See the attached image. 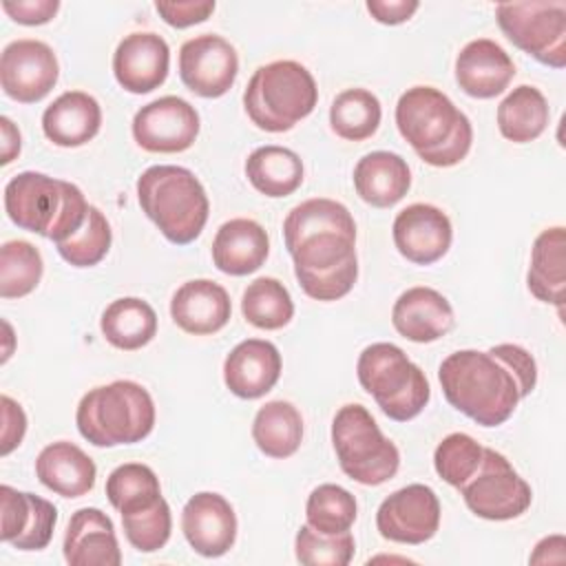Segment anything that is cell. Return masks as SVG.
Listing matches in <instances>:
<instances>
[{"mask_svg": "<svg viewBox=\"0 0 566 566\" xmlns=\"http://www.w3.org/2000/svg\"><path fill=\"white\" fill-rule=\"evenodd\" d=\"M285 248L301 290L316 301H338L358 279L356 223L352 212L327 197L294 206L283 221Z\"/></svg>", "mask_w": 566, "mask_h": 566, "instance_id": "obj_1", "label": "cell"}, {"mask_svg": "<svg viewBox=\"0 0 566 566\" xmlns=\"http://www.w3.org/2000/svg\"><path fill=\"white\" fill-rule=\"evenodd\" d=\"M447 402L482 427L504 424L517 402L537 385L535 358L520 345L502 343L489 352L460 349L438 369Z\"/></svg>", "mask_w": 566, "mask_h": 566, "instance_id": "obj_2", "label": "cell"}, {"mask_svg": "<svg viewBox=\"0 0 566 566\" xmlns=\"http://www.w3.org/2000/svg\"><path fill=\"white\" fill-rule=\"evenodd\" d=\"M396 126L418 157L436 168H451L471 150L469 117L433 86H411L400 95Z\"/></svg>", "mask_w": 566, "mask_h": 566, "instance_id": "obj_3", "label": "cell"}, {"mask_svg": "<svg viewBox=\"0 0 566 566\" xmlns=\"http://www.w3.org/2000/svg\"><path fill=\"white\" fill-rule=\"evenodd\" d=\"M88 208L84 192L75 184L44 172H18L4 186L9 219L18 228L46 237L53 243L73 237L84 226Z\"/></svg>", "mask_w": 566, "mask_h": 566, "instance_id": "obj_4", "label": "cell"}, {"mask_svg": "<svg viewBox=\"0 0 566 566\" xmlns=\"http://www.w3.org/2000/svg\"><path fill=\"white\" fill-rule=\"evenodd\" d=\"M137 199L144 214L175 245L192 243L210 212L208 195L195 172L172 164L146 168L137 179Z\"/></svg>", "mask_w": 566, "mask_h": 566, "instance_id": "obj_5", "label": "cell"}, {"mask_svg": "<svg viewBox=\"0 0 566 566\" xmlns=\"http://www.w3.org/2000/svg\"><path fill=\"white\" fill-rule=\"evenodd\" d=\"M77 431L95 447L142 442L155 427V402L135 380L88 389L75 411Z\"/></svg>", "mask_w": 566, "mask_h": 566, "instance_id": "obj_6", "label": "cell"}, {"mask_svg": "<svg viewBox=\"0 0 566 566\" xmlns=\"http://www.w3.org/2000/svg\"><path fill=\"white\" fill-rule=\"evenodd\" d=\"M318 102L312 73L294 60H276L259 66L245 91L243 108L252 124L268 133H285L307 117Z\"/></svg>", "mask_w": 566, "mask_h": 566, "instance_id": "obj_7", "label": "cell"}, {"mask_svg": "<svg viewBox=\"0 0 566 566\" xmlns=\"http://www.w3.org/2000/svg\"><path fill=\"white\" fill-rule=\"evenodd\" d=\"M356 374L360 387L396 422L416 418L429 402L431 389L424 371L394 343L367 345L358 356Z\"/></svg>", "mask_w": 566, "mask_h": 566, "instance_id": "obj_8", "label": "cell"}, {"mask_svg": "<svg viewBox=\"0 0 566 566\" xmlns=\"http://www.w3.org/2000/svg\"><path fill=\"white\" fill-rule=\"evenodd\" d=\"M332 444L347 478L365 486L391 480L400 467L398 447L363 405H343L332 420Z\"/></svg>", "mask_w": 566, "mask_h": 566, "instance_id": "obj_9", "label": "cell"}, {"mask_svg": "<svg viewBox=\"0 0 566 566\" xmlns=\"http://www.w3.org/2000/svg\"><path fill=\"white\" fill-rule=\"evenodd\" d=\"M495 20L502 33L537 62L564 69L566 64V2H500Z\"/></svg>", "mask_w": 566, "mask_h": 566, "instance_id": "obj_10", "label": "cell"}, {"mask_svg": "<svg viewBox=\"0 0 566 566\" xmlns=\"http://www.w3.org/2000/svg\"><path fill=\"white\" fill-rule=\"evenodd\" d=\"M469 511L482 520L504 522L528 511L531 486L497 451L484 447L478 471L460 486Z\"/></svg>", "mask_w": 566, "mask_h": 566, "instance_id": "obj_11", "label": "cell"}, {"mask_svg": "<svg viewBox=\"0 0 566 566\" xmlns=\"http://www.w3.org/2000/svg\"><path fill=\"white\" fill-rule=\"evenodd\" d=\"M440 526V500L427 484H407L387 495L376 511L378 533L396 544L429 542Z\"/></svg>", "mask_w": 566, "mask_h": 566, "instance_id": "obj_12", "label": "cell"}, {"mask_svg": "<svg viewBox=\"0 0 566 566\" xmlns=\"http://www.w3.org/2000/svg\"><path fill=\"white\" fill-rule=\"evenodd\" d=\"M60 64L53 49L42 40H13L0 55V86L20 104L44 99L55 86Z\"/></svg>", "mask_w": 566, "mask_h": 566, "instance_id": "obj_13", "label": "cell"}, {"mask_svg": "<svg viewBox=\"0 0 566 566\" xmlns=\"http://www.w3.org/2000/svg\"><path fill=\"white\" fill-rule=\"evenodd\" d=\"M237 73L239 55L234 46L217 33L195 35L179 49V77L184 86L199 97L214 99L226 95Z\"/></svg>", "mask_w": 566, "mask_h": 566, "instance_id": "obj_14", "label": "cell"}, {"mask_svg": "<svg viewBox=\"0 0 566 566\" xmlns=\"http://www.w3.org/2000/svg\"><path fill=\"white\" fill-rule=\"evenodd\" d=\"M199 135L197 108L177 95L142 106L133 117V137L148 153H184Z\"/></svg>", "mask_w": 566, "mask_h": 566, "instance_id": "obj_15", "label": "cell"}, {"mask_svg": "<svg viewBox=\"0 0 566 566\" xmlns=\"http://www.w3.org/2000/svg\"><path fill=\"white\" fill-rule=\"evenodd\" d=\"M391 234L398 252L407 261L431 265L449 252L453 228L438 206L411 203L396 214Z\"/></svg>", "mask_w": 566, "mask_h": 566, "instance_id": "obj_16", "label": "cell"}, {"mask_svg": "<svg viewBox=\"0 0 566 566\" xmlns=\"http://www.w3.org/2000/svg\"><path fill=\"white\" fill-rule=\"evenodd\" d=\"M181 531L195 553L203 557H221L237 539L234 509L219 493H195L181 511Z\"/></svg>", "mask_w": 566, "mask_h": 566, "instance_id": "obj_17", "label": "cell"}, {"mask_svg": "<svg viewBox=\"0 0 566 566\" xmlns=\"http://www.w3.org/2000/svg\"><path fill=\"white\" fill-rule=\"evenodd\" d=\"M168 42L150 31L126 35L113 53V73L117 84L135 95L159 88L168 77Z\"/></svg>", "mask_w": 566, "mask_h": 566, "instance_id": "obj_18", "label": "cell"}, {"mask_svg": "<svg viewBox=\"0 0 566 566\" xmlns=\"http://www.w3.org/2000/svg\"><path fill=\"white\" fill-rule=\"evenodd\" d=\"M0 511L2 542L18 551H42L49 546L57 522V509L49 500L2 484Z\"/></svg>", "mask_w": 566, "mask_h": 566, "instance_id": "obj_19", "label": "cell"}, {"mask_svg": "<svg viewBox=\"0 0 566 566\" xmlns=\"http://www.w3.org/2000/svg\"><path fill=\"white\" fill-rule=\"evenodd\" d=\"M281 354L263 338H245L223 360V382L230 394L243 400L265 396L281 376Z\"/></svg>", "mask_w": 566, "mask_h": 566, "instance_id": "obj_20", "label": "cell"}, {"mask_svg": "<svg viewBox=\"0 0 566 566\" xmlns=\"http://www.w3.org/2000/svg\"><path fill=\"white\" fill-rule=\"evenodd\" d=\"M513 77L511 55L489 38L467 42L455 57V82L471 97L491 99L504 93Z\"/></svg>", "mask_w": 566, "mask_h": 566, "instance_id": "obj_21", "label": "cell"}, {"mask_svg": "<svg viewBox=\"0 0 566 566\" xmlns=\"http://www.w3.org/2000/svg\"><path fill=\"white\" fill-rule=\"evenodd\" d=\"M396 332L411 343H433L453 329V307L433 287L416 285L405 290L391 310Z\"/></svg>", "mask_w": 566, "mask_h": 566, "instance_id": "obj_22", "label": "cell"}, {"mask_svg": "<svg viewBox=\"0 0 566 566\" xmlns=\"http://www.w3.org/2000/svg\"><path fill=\"white\" fill-rule=\"evenodd\" d=\"M64 559L71 566H119L122 551L115 526L106 513L95 506L71 515L64 533Z\"/></svg>", "mask_w": 566, "mask_h": 566, "instance_id": "obj_23", "label": "cell"}, {"mask_svg": "<svg viewBox=\"0 0 566 566\" xmlns=\"http://www.w3.org/2000/svg\"><path fill=\"white\" fill-rule=\"evenodd\" d=\"M232 305L228 292L210 279L186 281L170 298L175 325L188 334L206 336L226 327Z\"/></svg>", "mask_w": 566, "mask_h": 566, "instance_id": "obj_24", "label": "cell"}, {"mask_svg": "<svg viewBox=\"0 0 566 566\" xmlns=\"http://www.w3.org/2000/svg\"><path fill=\"white\" fill-rule=\"evenodd\" d=\"M102 126L97 99L84 91H66L55 97L42 113V130L49 142L62 148L88 144Z\"/></svg>", "mask_w": 566, "mask_h": 566, "instance_id": "obj_25", "label": "cell"}, {"mask_svg": "<svg viewBox=\"0 0 566 566\" xmlns=\"http://www.w3.org/2000/svg\"><path fill=\"white\" fill-rule=\"evenodd\" d=\"M270 254V239L254 219H230L212 239V261L217 270L230 276H245L256 272Z\"/></svg>", "mask_w": 566, "mask_h": 566, "instance_id": "obj_26", "label": "cell"}, {"mask_svg": "<svg viewBox=\"0 0 566 566\" xmlns=\"http://www.w3.org/2000/svg\"><path fill=\"white\" fill-rule=\"evenodd\" d=\"M38 480L62 497H82L95 486V462L73 442L46 444L35 458Z\"/></svg>", "mask_w": 566, "mask_h": 566, "instance_id": "obj_27", "label": "cell"}, {"mask_svg": "<svg viewBox=\"0 0 566 566\" xmlns=\"http://www.w3.org/2000/svg\"><path fill=\"white\" fill-rule=\"evenodd\" d=\"M409 186L411 170L398 153H367L354 168V188L358 197L374 208L396 206L407 195Z\"/></svg>", "mask_w": 566, "mask_h": 566, "instance_id": "obj_28", "label": "cell"}, {"mask_svg": "<svg viewBox=\"0 0 566 566\" xmlns=\"http://www.w3.org/2000/svg\"><path fill=\"white\" fill-rule=\"evenodd\" d=\"M526 285L537 301L562 312L566 298V230L562 226L542 230L533 241Z\"/></svg>", "mask_w": 566, "mask_h": 566, "instance_id": "obj_29", "label": "cell"}, {"mask_svg": "<svg viewBox=\"0 0 566 566\" xmlns=\"http://www.w3.org/2000/svg\"><path fill=\"white\" fill-rule=\"evenodd\" d=\"M245 177L265 197H287L303 184V161L285 146H259L245 159Z\"/></svg>", "mask_w": 566, "mask_h": 566, "instance_id": "obj_30", "label": "cell"}, {"mask_svg": "<svg viewBox=\"0 0 566 566\" xmlns=\"http://www.w3.org/2000/svg\"><path fill=\"white\" fill-rule=\"evenodd\" d=\"M99 327L104 338L124 352L142 349L157 334V314L153 305L137 296L115 298L102 312Z\"/></svg>", "mask_w": 566, "mask_h": 566, "instance_id": "obj_31", "label": "cell"}, {"mask_svg": "<svg viewBox=\"0 0 566 566\" xmlns=\"http://www.w3.org/2000/svg\"><path fill=\"white\" fill-rule=\"evenodd\" d=\"M252 440L268 458H290L303 440V418L287 400H270L252 420Z\"/></svg>", "mask_w": 566, "mask_h": 566, "instance_id": "obj_32", "label": "cell"}, {"mask_svg": "<svg viewBox=\"0 0 566 566\" xmlns=\"http://www.w3.org/2000/svg\"><path fill=\"white\" fill-rule=\"evenodd\" d=\"M548 102L539 88L520 84L497 106V128L513 144L537 139L548 126Z\"/></svg>", "mask_w": 566, "mask_h": 566, "instance_id": "obj_33", "label": "cell"}, {"mask_svg": "<svg viewBox=\"0 0 566 566\" xmlns=\"http://www.w3.org/2000/svg\"><path fill=\"white\" fill-rule=\"evenodd\" d=\"M380 117V102L367 88H347L329 106V126L347 142L369 139L378 130Z\"/></svg>", "mask_w": 566, "mask_h": 566, "instance_id": "obj_34", "label": "cell"}, {"mask_svg": "<svg viewBox=\"0 0 566 566\" xmlns=\"http://www.w3.org/2000/svg\"><path fill=\"white\" fill-rule=\"evenodd\" d=\"M243 318L259 329H281L294 316V303L287 287L272 276L254 279L241 298Z\"/></svg>", "mask_w": 566, "mask_h": 566, "instance_id": "obj_35", "label": "cell"}, {"mask_svg": "<svg viewBox=\"0 0 566 566\" xmlns=\"http://www.w3.org/2000/svg\"><path fill=\"white\" fill-rule=\"evenodd\" d=\"M106 497L111 506L119 511V515L146 509L161 497L159 478L148 464H142V462L119 464L106 478Z\"/></svg>", "mask_w": 566, "mask_h": 566, "instance_id": "obj_36", "label": "cell"}, {"mask_svg": "<svg viewBox=\"0 0 566 566\" xmlns=\"http://www.w3.org/2000/svg\"><path fill=\"white\" fill-rule=\"evenodd\" d=\"M44 272L42 254L35 245L22 239L2 243L0 248V296L22 298L31 294Z\"/></svg>", "mask_w": 566, "mask_h": 566, "instance_id": "obj_37", "label": "cell"}, {"mask_svg": "<svg viewBox=\"0 0 566 566\" xmlns=\"http://www.w3.org/2000/svg\"><path fill=\"white\" fill-rule=\"evenodd\" d=\"M356 497L338 484H318L305 504L307 524L325 535H338L356 522Z\"/></svg>", "mask_w": 566, "mask_h": 566, "instance_id": "obj_38", "label": "cell"}, {"mask_svg": "<svg viewBox=\"0 0 566 566\" xmlns=\"http://www.w3.org/2000/svg\"><path fill=\"white\" fill-rule=\"evenodd\" d=\"M111 241H113V232H111L108 219L99 208L91 206L84 226L73 237L55 245L60 256L73 268H91V265H97L108 254Z\"/></svg>", "mask_w": 566, "mask_h": 566, "instance_id": "obj_39", "label": "cell"}, {"mask_svg": "<svg viewBox=\"0 0 566 566\" xmlns=\"http://www.w3.org/2000/svg\"><path fill=\"white\" fill-rule=\"evenodd\" d=\"M484 447L469 433L455 431L442 438L433 451L436 473L451 486L460 489L480 467Z\"/></svg>", "mask_w": 566, "mask_h": 566, "instance_id": "obj_40", "label": "cell"}, {"mask_svg": "<svg viewBox=\"0 0 566 566\" xmlns=\"http://www.w3.org/2000/svg\"><path fill=\"white\" fill-rule=\"evenodd\" d=\"M294 553L305 566H347L356 553V544L349 531L325 535L303 524L294 539Z\"/></svg>", "mask_w": 566, "mask_h": 566, "instance_id": "obj_41", "label": "cell"}, {"mask_svg": "<svg viewBox=\"0 0 566 566\" xmlns=\"http://www.w3.org/2000/svg\"><path fill=\"white\" fill-rule=\"evenodd\" d=\"M124 535L130 542L133 548L142 553H155L166 546L172 531V515L170 506L164 497H159L155 504L124 513L122 515Z\"/></svg>", "mask_w": 566, "mask_h": 566, "instance_id": "obj_42", "label": "cell"}, {"mask_svg": "<svg viewBox=\"0 0 566 566\" xmlns=\"http://www.w3.org/2000/svg\"><path fill=\"white\" fill-rule=\"evenodd\" d=\"M157 13L161 15V20L175 29H186L199 22H206L212 11H214V2L206 0V2H195V0H179V2H155Z\"/></svg>", "mask_w": 566, "mask_h": 566, "instance_id": "obj_43", "label": "cell"}, {"mask_svg": "<svg viewBox=\"0 0 566 566\" xmlns=\"http://www.w3.org/2000/svg\"><path fill=\"white\" fill-rule=\"evenodd\" d=\"M57 9H60L57 0H13V2L4 0L2 2V11L18 24H27V27L46 24L49 20H53Z\"/></svg>", "mask_w": 566, "mask_h": 566, "instance_id": "obj_44", "label": "cell"}, {"mask_svg": "<svg viewBox=\"0 0 566 566\" xmlns=\"http://www.w3.org/2000/svg\"><path fill=\"white\" fill-rule=\"evenodd\" d=\"M0 407H2V444H0V453L9 455L15 447H20L24 431H27V416L24 409L9 396L0 398Z\"/></svg>", "mask_w": 566, "mask_h": 566, "instance_id": "obj_45", "label": "cell"}, {"mask_svg": "<svg viewBox=\"0 0 566 566\" xmlns=\"http://www.w3.org/2000/svg\"><path fill=\"white\" fill-rule=\"evenodd\" d=\"M367 11L380 24L407 22L420 7L418 0H367Z\"/></svg>", "mask_w": 566, "mask_h": 566, "instance_id": "obj_46", "label": "cell"}, {"mask_svg": "<svg viewBox=\"0 0 566 566\" xmlns=\"http://www.w3.org/2000/svg\"><path fill=\"white\" fill-rule=\"evenodd\" d=\"M566 539L564 535H548L537 542L533 555L528 557L531 564H562L566 559Z\"/></svg>", "mask_w": 566, "mask_h": 566, "instance_id": "obj_47", "label": "cell"}, {"mask_svg": "<svg viewBox=\"0 0 566 566\" xmlns=\"http://www.w3.org/2000/svg\"><path fill=\"white\" fill-rule=\"evenodd\" d=\"M0 130H2V164L7 166V164H11L18 155H20V146H22V142H20V130H18V126L9 119V117H0Z\"/></svg>", "mask_w": 566, "mask_h": 566, "instance_id": "obj_48", "label": "cell"}]
</instances>
